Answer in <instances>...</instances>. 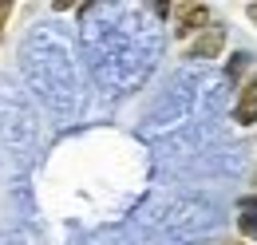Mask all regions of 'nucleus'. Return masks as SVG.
<instances>
[{
  "instance_id": "nucleus-7",
  "label": "nucleus",
  "mask_w": 257,
  "mask_h": 245,
  "mask_svg": "<svg viewBox=\"0 0 257 245\" xmlns=\"http://www.w3.org/2000/svg\"><path fill=\"white\" fill-rule=\"evenodd\" d=\"M233 122H237V127H253V122H257V75H249V79L237 87Z\"/></svg>"
},
{
  "instance_id": "nucleus-2",
  "label": "nucleus",
  "mask_w": 257,
  "mask_h": 245,
  "mask_svg": "<svg viewBox=\"0 0 257 245\" xmlns=\"http://www.w3.org/2000/svg\"><path fill=\"white\" fill-rule=\"evenodd\" d=\"M20 75L32 99L52 115V119H75L83 111V56H79V40H71V32L56 20L32 24L24 44H20Z\"/></svg>"
},
{
  "instance_id": "nucleus-9",
  "label": "nucleus",
  "mask_w": 257,
  "mask_h": 245,
  "mask_svg": "<svg viewBox=\"0 0 257 245\" xmlns=\"http://www.w3.org/2000/svg\"><path fill=\"white\" fill-rule=\"evenodd\" d=\"M0 245H24V237L16 229H0Z\"/></svg>"
},
{
  "instance_id": "nucleus-4",
  "label": "nucleus",
  "mask_w": 257,
  "mask_h": 245,
  "mask_svg": "<svg viewBox=\"0 0 257 245\" xmlns=\"http://www.w3.org/2000/svg\"><path fill=\"white\" fill-rule=\"evenodd\" d=\"M194 103H198V75L178 71V75L166 83V91L155 99V107H151V122H159V127L182 122L194 111Z\"/></svg>"
},
{
  "instance_id": "nucleus-8",
  "label": "nucleus",
  "mask_w": 257,
  "mask_h": 245,
  "mask_svg": "<svg viewBox=\"0 0 257 245\" xmlns=\"http://www.w3.org/2000/svg\"><path fill=\"white\" fill-rule=\"evenodd\" d=\"M237 229H241L245 237H257V210H249V214L237 217Z\"/></svg>"
},
{
  "instance_id": "nucleus-10",
  "label": "nucleus",
  "mask_w": 257,
  "mask_h": 245,
  "mask_svg": "<svg viewBox=\"0 0 257 245\" xmlns=\"http://www.w3.org/2000/svg\"><path fill=\"white\" fill-rule=\"evenodd\" d=\"M12 8H16L12 0H0V36H4V24H8V16H12Z\"/></svg>"
},
{
  "instance_id": "nucleus-11",
  "label": "nucleus",
  "mask_w": 257,
  "mask_h": 245,
  "mask_svg": "<svg viewBox=\"0 0 257 245\" xmlns=\"http://www.w3.org/2000/svg\"><path fill=\"white\" fill-rule=\"evenodd\" d=\"M245 16H249V20L257 24V4H249V8H245Z\"/></svg>"
},
{
  "instance_id": "nucleus-1",
  "label": "nucleus",
  "mask_w": 257,
  "mask_h": 245,
  "mask_svg": "<svg viewBox=\"0 0 257 245\" xmlns=\"http://www.w3.org/2000/svg\"><path fill=\"white\" fill-rule=\"evenodd\" d=\"M143 4H83L79 56L87 75L107 95L139 91L162 56V28Z\"/></svg>"
},
{
  "instance_id": "nucleus-6",
  "label": "nucleus",
  "mask_w": 257,
  "mask_h": 245,
  "mask_svg": "<svg viewBox=\"0 0 257 245\" xmlns=\"http://www.w3.org/2000/svg\"><path fill=\"white\" fill-rule=\"evenodd\" d=\"M222 44H225V28H222V24H210V32H202L190 48H186V60H190V63L214 60V56L222 52Z\"/></svg>"
},
{
  "instance_id": "nucleus-5",
  "label": "nucleus",
  "mask_w": 257,
  "mask_h": 245,
  "mask_svg": "<svg viewBox=\"0 0 257 245\" xmlns=\"http://www.w3.org/2000/svg\"><path fill=\"white\" fill-rule=\"evenodd\" d=\"M210 24V8L206 4H174V36L186 40L194 32H206Z\"/></svg>"
},
{
  "instance_id": "nucleus-3",
  "label": "nucleus",
  "mask_w": 257,
  "mask_h": 245,
  "mask_svg": "<svg viewBox=\"0 0 257 245\" xmlns=\"http://www.w3.org/2000/svg\"><path fill=\"white\" fill-rule=\"evenodd\" d=\"M40 103L12 71H0V147L12 158L28 162L40 151Z\"/></svg>"
}]
</instances>
